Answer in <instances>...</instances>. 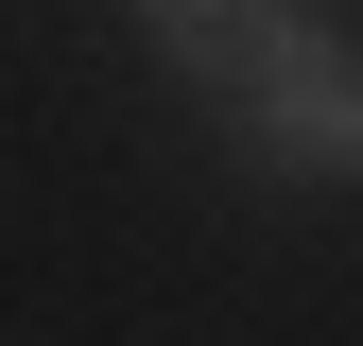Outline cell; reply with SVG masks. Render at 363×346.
I'll list each match as a JSON object with an SVG mask.
<instances>
[{
	"label": "cell",
	"mask_w": 363,
	"mask_h": 346,
	"mask_svg": "<svg viewBox=\"0 0 363 346\" xmlns=\"http://www.w3.org/2000/svg\"><path fill=\"white\" fill-rule=\"evenodd\" d=\"M225 139H242L259 173H311V191H329V173L363 156V86H346V35L311 18V0H294L277 35H259L242 69H225Z\"/></svg>",
	"instance_id": "obj_1"
},
{
	"label": "cell",
	"mask_w": 363,
	"mask_h": 346,
	"mask_svg": "<svg viewBox=\"0 0 363 346\" xmlns=\"http://www.w3.org/2000/svg\"><path fill=\"white\" fill-rule=\"evenodd\" d=\"M139 18H156V52H173V69H191V86H225V69H242V52H259V35H277V18H294V0H139Z\"/></svg>",
	"instance_id": "obj_2"
}]
</instances>
